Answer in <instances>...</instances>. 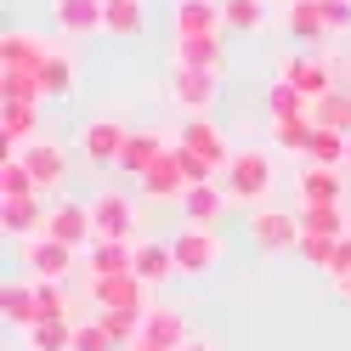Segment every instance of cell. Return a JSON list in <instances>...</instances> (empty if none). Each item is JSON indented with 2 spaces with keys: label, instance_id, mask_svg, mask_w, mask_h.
<instances>
[{
  "label": "cell",
  "instance_id": "33",
  "mask_svg": "<svg viewBox=\"0 0 351 351\" xmlns=\"http://www.w3.org/2000/svg\"><path fill=\"white\" fill-rule=\"evenodd\" d=\"M267 114H272V119H312V97L295 91L289 80H272V91H267Z\"/></svg>",
  "mask_w": 351,
  "mask_h": 351
},
{
  "label": "cell",
  "instance_id": "39",
  "mask_svg": "<svg viewBox=\"0 0 351 351\" xmlns=\"http://www.w3.org/2000/svg\"><path fill=\"white\" fill-rule=\"evenodd\" d=\"M272 136L283 153H300L306 159V142H312V119H272Z\"/></svg>",
  "mask_w": 351,
  "mask_h": 351
},
{
  "label": "cell",
  "instance_id": "15",
  "mask_svg": "<svg viewBox=\"0 0 351 351\" xmlns=\"http://www.w3.org/2000/svg\"><path fill=\"white\" fill-rule=\"evenodd\" d=\"M182 147H193V153H199V159H210L215 170H227L232 153H238V147H227V136H221V130H215L204 114H193V119L182 125Z\"/></svg>",
  "mask_w": 351,
  "mask_h": 351
},
{
  "label": "cell",
  "instance_id": "24",
  "mask_svg": "<svg viewBox=\"0 0 351 351\" xmlns=\"http://www.w3.org/2000/svg\"><path fill=\"white\" fill-rule=\"evenodd\" d=\"M51 57V46L40 34H23V29H6L0 34V62L6 69H40V62Z\"/></svg>",
  "mask_w": 351,
  "mask_h": 351
},
{
  "label": "cell",
  "instance_id": "38",
  "mask_svg": "<svg viewBox=\"0 0 351 351\" xmlns=\"http://www.w3.org/2000/svg\"><path fill=\"white\" fill-rule=\"evenodd\" d=\"M221 6H227V29L232 34H255L267 23V6H261V0H221Z\"/></svg>",
  "mask_w": 351,
  "mask_h": 351
},
{
  "label": "cell",
  "instance_id": "9",
  "mask_svg": "<svg viewBox=\"0 0 351 351\" xmlns=\"http://www.w3.org/2000/svg\"><path fill=\"white\" fill-rule=\"evenodd\" d=\"M91 221H97V238H136V204L119 187H102L91 199Z\"/></svg>",
  "mask_w": 351,
  "mask_h": 351
},
{
  "label": "cell",
  "instance_id": "32",
  "mask_svg": "<svg viewBox=\"0 0 351 351\" xmlns=\"http://www.w3.org/2000/svg\"><path fill=\"white\" fill-rule=\"evenodd\" d=\"M40 91H46V102H69L74 97V62L51 51L46 62H40Z\"/></svg>",
  "mask_w": 351,
  "mask_h": 351
},
{
  "label": "cell",
  "instance_id": "20",
  "mask_svg": "<svg viewBox=\"0 0 351 351\" xmlns=\"http://www.w3.org/2000/svg\"><path fill=\"white\" fill-rule=\"evenodd\" d=\"M0 317H6V328H17V335H23L29 323H40V300H34V278H12L6 289H0Z\"/></svg>",
  "mask_w": 351,
  "mask_h": 351
},
{
  "label": "cell",
  "instance_id": "1",
  "mask_svg": "<svg viewBox=\"0 0 351 351\" xmlns=\"http://www.w3.org/2000/svg\"><path fill=\"white\" fill-rule=\"evenodd\" d=\"M221 176H227L221 187H227L232 204H267V193H272V159L261 147H238Z\"/></svg>",
  "mask_w": 351,
  "mask_h": 351
},
{
  "label": "cell",
  "instance_id": "42",
  "mask_svg": "<svg viewBox=\"0 0 351 351\" xmlns=\"http://www.w3.org/2000/svg\"><path fill=\"white\" fill-rule=\"evenodd\" d=\"M176 165H182L187 187H199V182H215V176H221V170H215L210 159H199V153H193V147H182V142H176Z\"/></svg>",
  "mask_w": 351,
  "mask_h": 351
},
{
  "label": "cell",
  "instance_id": "35",
  "mask_svg": "<svg viewBox=\"0 0 351 351\" xmlns=\"http://www.w3.org/2000/svg\"><path fill=\"white\" fill-rule=\"evenodd\" d=\"M29 193H40L34 187V176H29V165H23V153H6L0 159V199H29Z\"/></svg>",
  "mask_w": 351,
  "mask_h": 351
},
{
  "label": "cell",
  "instance_id": "31",
  "mask_svg": "<svg viewBox=\"0 0 351 351\" xmlns=\"http://www.w3.org/2000/svg\"><path fill=\"white\" fill-rule=\"evenodd\" d=\"M300 232L306 238H346L351 227H346L340 204H300Z\"/></svg>",
  "mask_w": 351,
  "mask_h": 351
},
{
  "label": "cell",
  "instance_id": "2",
  "mask_svg": "<svg viewBox=\"0 0 351 351\" xmlns=\"http://www.w3.org/2000/svg\"><path fill=\"white\" fill-rule=\"evenodd\" d=\"M170 250H176L182 278H210V272L227 261V238L215 232V227H182V232L170 238Z\"/></svg>",
  "mask_w": 351,
  "mask_h": 351
},
{
  "label": "cell",
  "instance_id": "26",
  "mask_svg": "<svg viewBox=\"0 0 351 351\" xmlns=\"http://www.w3.org/2000/svg\"><path fill=\"white\" fill-rule=\"evenodd\" d=\"M142 335L153 340V346H165V351H176V346H187L193 335H187V317L182 312H170V306H153V312L142 317Z\"/></svg>",
  "mask_w": 351,
  "mask_h": 351
},
{
  "label": "cell",
  "instance_id": "21",
  "mask_svg": "<svg viewBox=\"0 0 351 351\" xmlns=\"http://www.w3.org/2000/svg\"><path fill=\"white\" fill-rule=\"evenodd\" d=\"M227 6L221 0H176V34H221Z\"/></svg>",
  "mask_w": 351,
  "mask_h": 351
},
{
  "label": "cell",
  "instance_id": "13",
  "mask_svg": "<svg viewBox=\"0 0 351 351\" xmlns=\"http://www.w3.org/2000/svg\"><path fill=\"white\" fill-rule=\"evenodd\" d=\"M51 17H57V29L74 34V40L108 34V23H102V0H51Z\"/></svg>",
  "mask_w": 351,
  "mask_h": 351
},
{
  "label": "cell",
  "instance_id": "3",
  "mask_svg": "<svg viewBox=\"0 0 351 351\" xmlns=\"http://www.w3.org/2000/svg\"><path fill=\"white\" fill-rule=\"evenodd\" d=\"M74 244H62V238H51V232H34V238H23V244H17V261H23V272L29 278H69L74 272Z\"/></svg>",
  "mask_w": 351,
  "mask_h": 351
},
{
  "label": "cell",
  "instance_id": "45",
  "mask_svg": "<svg viewBox=\"0 0 351 351\" xmlns=\"http://www.w3.org/2000/svg\"><path fill=\"white\" fill-rule=\"evenodd\" d=\"M176 351H215V340H199V335H193L187 346H176Z\"/></svg>",
  "mask_w": 351,
  "mask_h": 351
},
{
  "label": "cell",
  "instance_id": "10",
  "mask_svg": "<svg viewBox=\"0 0 351 351\" xmlns=\"http://www.w3.org/2000/svg\"><path fill=\"white\" fill-rule=\"evenodd\" d=\"M125 136H130L125 119H85V125H80V153H85L91 165H119Z\"/></svg>",
  "mask_w": 351,
  "mask_h": 351
},
{
  "label": "cell",
  "instance_id": "36",
  "mask_svg": "<svg viewBox=\"0 0 351 351\" xmlns=\"http://www.w3.org/2000/svg\"><path fill=\"white\" fill-rule=\"evenodd\" d=\"M312 125H328V130H346L351 136V97L346 91H328L312 102Z\"/></svg>",
  "mask_w": 351,
  "mask_h": 351
},
{
  "label": "cell",
  "instance_id": "7",
  "mask_svg": "<svg viewBox=\"0 0 351 351\" xmlns=\"http://www.w3.org/2000/svg\"><path fill=\"white\" fill-rule=\"evenodd\" d=\"M17 153H23V165H29V176H34L40 193H62V182H69V153H62L51 136H34V142H23Z\"/></svg>",
  "mask_w": 351,
  "mask_h": 351
},
{
  "label": "cell",
  "instance_id": "27",
  "mask_svg": "<svg viewBox=\"0 0 351 351\" xmlns=\"http://www.w3.org/2000/svg\"><path fill=\"white\" fill-rule=\"evenodd\" d=\"M34 125H40V102H6L0 97V136H6L12 147L34 142Z\"/></svg>",
  "mask_w": 351,
  "mask_h": 351
},
{
  "label": "cell",
  "instance_id": "17",
  "mask_svg": "<svg viewBox=\"0 0 351 351\" xmlns=\"http://www.w3.org/2000/svg\"><path fill=\"white\" fill-rule=\"evenodd\" d=\"M221 210H227V187L221 182H199V187L182 193V221L187 227H215Z\"/></svg>",
  "mask_w": 351,
  "mask_h": 351
},
{
  "label": "cell",
  "instance_id": "47",
  "mask_svg": "<svg viewBox=\"0 0 351 351\" xmlns=\"http://www.w3.org/2000/svg\"><path fill=\"white\" fill-rule=\"evenodd\" d=\"M335 289H340V295H346V300H351V278H340V283H335Z\"/></svg>",
  "mask_w": 351,
  "mask_h": 351
},
{
  "label": "cell",
  "instance_id": "43",
  "mask_svg": "<svg viewBox=\"0 0 351 351\" xmlns=\"http://www.w3.org/2000/svg\"><path fill=\"white\" fill-rule=\"evenodd\" d=\"M317 12H323L328 34H346L351 29V0H317Z\"/></svg>",
  "mask_w": 351,
  "mask_h": 351
},
{
  "label": "cell",
  "instance_id": "29",
  "mask_svg": "<svg viewBox=\"0 0 351 351\" xmlns=\"http://www.w3.org/2000/svg\"><path fill=\"white\" fill-rule=\"evenodd\" d=\"M23 346L29 351H69L74 346V317H40V323H29Z\"/></svg>",
  "mask_w": 351,
  "mask_h": 351
},
{
  "label": "cell",
  "instance_id": "14",
  "mask_svg": "<svg viewBox=\"0 0 351 351\" xmlns=\"http://www.w3.org/2000/svg\"><path fill=\"white\" fill-rule=\"evenodd\" d=\"M170 153V136L165 130H130L125 136V147H119V170H130V176H147L153 165H159Z\"/></svg>",
  "mask_w": 351,
  "mask_h": 351
},
{
  "label": "cell",
  "instance_id": "37",
  "mask_svg": "<svg viewBox=\"0 0 351 351\" xmlns=\"http://www.w3.org/2000/svg\"><path fill=\"white\" fill-rule=\"evenodd\" d=\"M142 317H147V312H102V328L114 335L119 351H130V346L142 340Z\"/></svg>",
  "mask_w": 351,
  "mask_h": 351
},
{
  "label": "cell",
  "instance_id": "6",
  "mask_svg": "<svg viewBox=\"0 0 351 351\" xmlns=\"http://www.w3.org/2000/svg\"><path fill=\"white\" fill-rule=\"evenodd\" d=\"M278 80H289L295 91H306V97H328V91H340L335 85V62H328L323 51H300V57H283V69H278Z\"/></svg>",
  "mask_w": 351,
  "mask_h": 351
},
{
  "label": "cell",
  "instance_id": "23",
  "mask_svg": "<svg viewBox=\"0 0 351 351\" xmlns=\"http://www.w3.org/2000/svg\"><path fill=\"white\" fill-rule=\"evenodd\" d=\"M176 62L182 69H210V74H221V34H176Z\"/></svg>",
  "mask_w": 351,
  "mask_h": 351
},
{
  "label": "cell",
  "instance_id": "5",
  "mask_svg": "<svg viewBox=\"0 0 351 351\" xmlns=\"http://www.w3.org/2000/svg\"><path fill=\"white\" fill-rule=\"evenodd\" d=\"M250 244H255V250H267V255H283V250H300V215H289V210H267V204H255V215H250Z\"/></svg>",
  "mask_w": 351,
  "mask_h": 351
},
{
  "label": "cell",
  "instance_id": "25",
  "mask_svg": "<svg viewBox=\"0 0 351 351\" xmlns=\"http://www.w3.org/2000/svg\"><path fill=\"white\" fill-rule=\"evenodd\" d=\"M102 23L114 40H136L147 29V0H102Z\"/></svg>",
  "mask_w": 351,
  "mask_h": 351
},
{
  "label": "cell",
  "instance_id": "28",
  "mask_svg": "<svg viewBox=\"0 0 351 351\" xmlns=\"http://www.w3.org/2000/svg\"><path fill=\"white\" fill-rule=\"evenodd\" d=\"M346 153H351V136H346V130L312 125V142H306V165H335V170H346Z\"/></svg>",
  "mask_w": 351,
  "mask_h": 351
},
{
  "label": "cell",
  "instance_id": "41",
  "mask_svg": "<svg viewBox=\"0 0 351 351\" xmlns=\"http://www.w3.org/2000/svg\"><path fill=\"white\" fill-rule=\"evenodd\" d=\"M34 300H40V317H69V295L57 278H34Z\"/></svg>",
  "mask_w": 351,
  "mask_h": 351
},
{
  "label": "cell",
  "instance_id": "22",
  "mask_svg": "<svg viewBox=\"0 0 351 351\" xmlns=\"http://www.w3.org/2000/svg\"><path fill=\"white\" fill-rule=\"evenodd\" d=\"M176 272V250L170 244H159V238H136V278L147 283V289H159V283H170Z\"/></svg>",
  "mask_w": 351,
  "mask_h": 351
},
{
  "label": "cell",
  "instance_id": "12",
  "mask_svg": "<svg viewBox=\"0 0 351 351\" xmlns=\"http://www.w3.org/2000/svg\"><path fill=\"white\" fill-rule=\"evenodd\" d=\"M170 102L187 108V114H204V108L215 102V74H210V69H182V62H176V74H170Z\"/></svg>",
  "mask_w": 351,
  "mask_h": 351
},
{
  "label": "cell",
  "instance_id": "11",
  "mask_svg": "<svg viewBox=\"0 0 351 351\" xmlns=\"http://www.w3.org/2000/svg\"><path fill=\"white\" fill-rule=\"evenodd\" d=\"M46 193H29V199H0V232L6 238H34V232H46Z\"/></svg>",
  "mask_w": 351,
  "mask_h": 351
},
{
  "label": "cell",
  "instance_id": "4",
  "mask_svg": "<svg viewBox=\"0 0 351 351\" xmlns=\"http://www.w3.org/2000/svg\"><path fill=\"white\" fill-rule=\"evenodd\" d=\"M91 300H97V312H153V289L136 272L91 278Z\"/></svg>",
  "mask_w": 351,
  "mask_h": 351
},
{
  "label": "cell",
  "instance_id": "48",
  "mask_svg": "<svg viewBox=\"0 0 351 351\" xmlns=\"http://www.w3.org/2000/svg\"><path fill=\"white\" fill-rule=\"evenodd\" d=\"M346 170H351V153H346Z\"/></svg>",
  "mask_w": 351,
  "mask_h": 351
},
{
  "label": "cell",
  "instance_id": "16",
  "mask_svg": "<svg viewBox=\"0 0 351 351\" xmlns=\"http://www.w3.org/2000/svg\"><path fill=\"white\" fill-rule=\"evenodd\" d=\"M142 182V199H159V204H182V193H187V176H182V165H176V142H170V153L159 165H153L147 176H136Z\"/></svg>",
  "mask_w": 351,
  "mask_h": 351
},
{
  "label": "cell",
  "instance_id": "19",
  "mask_svg": "<svg viewBox=\"0 0 351 351\" xmlns=\"http://www.w3.org/2000/svg\"><path fill=\"white\" fill-rule=\"evenodd\" d=\"M91 278H114V272H136V238H97L91 250Z\"/></svg>",
  "mask_w": 351,
  "mask_h": 351
},
{
  "label": "cell",
  "instance_id": "30",
  "mask_svg": "<svg viewBox=\"0 0 351 351\" xmlns=\"http://www.w3.org/2000/svg\"><path fill=\"white\" fill-rule=\"evenodd\" d=\"M289 34L300 40V46H323V40H335L317 12V0H289Z\"/></svg>",
  "mask_w": 351,
  "mask_h": 351
},
{
  "label": "cell",
  "instance_id": "8",
  "mask_svg": "<svg viewBox=\"0 0 351 351\" xmlns=\"http://www.w3.org/2000/svg\"><path fill=\"white\" fill-rule=\"evenodd\" d=\"M46 232L62 238L74 250H91L97 244V221H91V204H74V199H57L51 215H46Z\"/></svg>",
  "mask_w": 351,
  "mask_h": 351
},
{
  "label": "cell",
  "instance_id": "18",
  "mask_svg": "<svg viewBox=\"0 0 351 351\" xmlns=\"http://www.w3.org/2000/svg\"><path fill=\"white\" fill-rule=\"evenodd\" d=\"M295 193H300V204H340V193H346V176L335 165H306L295 176Z\"/></svg>",
  "mask_w": 351,
  "mask_h": 351
},
{
  "label": "cell",
  "instance_id": "44",
  "mask_svg": "<svg viewBox=\"0 0 351 351\" xmlns=\"http://www.w3.org/2000/svg\"><path fill=\"white\" fill-rule=\"evenodd\" d=\"M328 278H335V283H340V278H351V232L340 238V250H335V267H328Z\"/></svg>",
  "mask_w": 351,
  "mask_h": 351
},
{
  "label": "cell",
  "instance_id": "34",
  "mask_svg": "<svg viewBox=\"0 0 351 351\" xmlns=\"http://www.w3.org/2000/svg\"><path fill=\"white\" fill-rule=\"evenodd\" d=\"M0 97H6V102H46V91H40V69H6V62H0Z\"/></svg>",
  "mask_w": 351,
  "mask_h": 351
},
{
  "label": "cell",
  "instance_id": "40",
  "mask_svg": "<svg viewBox=\"0 0 351 351\" xmlns=\"http://www.w3.org/2000/svg\"><path fill=\"white\" fill-rule=\"evenodd\" d=\"M69 351H119L114 346V335L102 328V317H85V323H74V346Z\"/></svg>",
  "mask_w": 351,
  "mask_h": 351
},
{
  "label": "cell",
  "instance_id": "46",
  "mask_svg": "<svg viewBox=\"0 0 351 351\" xmlns=\"http://www.w3.org/2000/svg\"><path fill=\"white\" fill-rule=\"evenodd\" d=\"M130 351H165V346H153V340L142 335V340H136V346H130Z\"/></svg>",
  "mask_w": 351,
  "mask_h": 351
}]
</instances>
